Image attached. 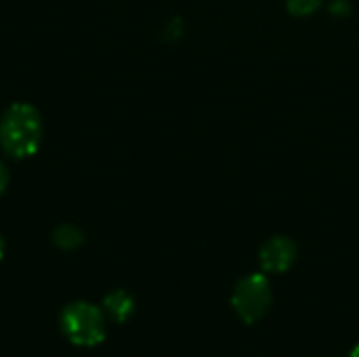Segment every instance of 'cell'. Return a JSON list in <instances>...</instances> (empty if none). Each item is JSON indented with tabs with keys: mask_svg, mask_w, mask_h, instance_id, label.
I'll list each match as a JSON object with an SVG mask.
<instances>
[{
	"mask_svg": "<svg viewBox=\"0 0 359 357\" xmlns=\"http://www.w3.org/2000/svg\"><path fill=\"white\" fill-rule=\"evenodd\" d=\"M42 141V118L29 103H13L0 120L2 149L21 160L38 151Z\"/></svg>",
	"mask_w": 359,
	"mask_h": 357,
	"instance_id": "6da1fadb",
	"label": "cell"
},
{
	"mask_svg": "<svg viewBox=\"0 0 359 357\" xmlns=\"http://www.w3.org/2000/svg\"><path fill=\"white\" fill-rule=\"evenodd\" d=\"M63 335L78 347H95L105 339V318L90 303H72L61 314Z\"/></svg>",
	"mask_w": 359,
	"mask_h": 357,
	"instance_id": "7a4b0ae2",
	"label": "cell"
},
{
	"mask_svg": "<svg viewBox=\"0 0 359 357\" xmlns=\"http://www.w3.org/2000/svg\"><path fill=\"white\" fill-rule=\"evenodd\" d=\"M271 284L265 276L252 274L240 280L231 295V305L238 318L246 324L259 322L271 307Z\"/></svg>",
	"mask_w": 359,
	"mask_h": 357,
	"instance_id": "3957f363",
	"label": "cell"
},
{
	"mask_svg": "<svg viewBox=\"0 0 359 357\" xmlns=\"http://www.w3.org/2000/svg\"><path fill=\"white\" fill-rule=\"evenodd\" d=\"M259 257H261V265L265 271L284 274L286 269L292 267V263L297 259V246L292 240H288L284 236H276L263 244Z\"/></svg>",
	"mask_w": 359,
	"mask_h": 357,
	"instance_id": "277c9868",
	"label": "cell"
},
{
	"mask_svg": "<svg viewBox=\"0 0 359 357\" xmlns=\"http://www.w3.org/2000/svg\"><path fill=\"white\" fill-rule=\"evenodd\" d=\"M103 307H105V314L109 318H114L116 322H124L133 316L135 311V301L128 292L124 290H114L105 297L103 301Z\"/></svg>",
	"mask_w": 359,
	"mask_h": 357,
	"instance_id": "5b68a950",
	"label": "cell"
},
{
	"mask_svg": "<svg viewBox=\"0 0 359 357\" xmlns=\"http://www.w3.org/2000/svg\"><path fill=\"white\" fill-rule=\"evenodd\" d=\"M53 240H55V244H57L59 248L69 250V248H76V246L82 242V234H80L76 227H72V225H61V227L55 231Z\"/></svg>",
	"mask_w": 359,
	"mask_h": 357,
	"instance_id": "8992f818",
	"label": "cell"
},
{
	"mask_svg": "<svg viewBox=\"0 0 359 357\" xmlns=\"http://www.w3.org/2000/svg\"><path fill=\"white\" fill-rule=\"evenodd\" d=\"M322 0H288V11L292 15H299V17H305V15H311L320 8Z\"/></svg>",
	"mask_w": 359,
	"mask_h": 357,
	"instance_id": "52a82bcc",
	"label": "cell"
},
{
	"mask_svg": "<svg viewBox=\"0 0 359 357\" xmlns=\"http://www.w3.org/2000/svg\"><path fill=\"white\" fill-rule=\"evenodd\" d=\"M6 183H8V175H6L4 164L0 162V196H2V191H4V187H6Z\"/></svg>",
	"mask_w": 359,
	"mask_h": 357,
	"instance_id": "ba28073f",
	"label": "cell"
},
{
	"mask_svg": "<svg viewBox=\"0 0 359 357\" xmlns=\"http://www.w3.org/2000/svg\"><path fill=\"white\" fill-rule=\"evenodd\" d=\"M2 255H4V242H2V236H0V259H2Z\"/></svg>",
	"mask_w": 359,
	"mask_h": 357,
	"instance_id": "9c48e42d",
	"label": "cell"
},
{
	"mask_svg": "<svg viewBox=\"0 0 359 357\" xmlns=\"http://www.w3.org/2000/svg\"><path fill=\"white\" fill-rule=\"evenodd\" d=\"M349 357H359V345H355V349L351 351V356Z\"/></svg>",
	"mask_w": 359,
	"mask_h": 357,
	"instance_id": "30bf717a",
	"label": "cell"
}]
</instances>
